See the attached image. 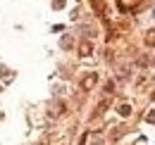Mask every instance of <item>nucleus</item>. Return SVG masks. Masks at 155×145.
<instances>
[{
	"label": "nucleus",
	"mask_w": 155,
	"mask_h": 145,
	"mask_svg": "<svg viewBox=\"0 0 155 145\" xmlns=\"http://www.w3.org/2000/svg\"><path fill=\"white\" fill-rule=\"evenodd\" d=\"M93 53V45L86 40V43H81V48H79V55H84V57H88V55Z\"/></svg>",
	"instance_id": "obj_1"
},
{
	"label": "nucleus",
	"mask_w": 155,
	"mask_h": 145,
	"mask_svg": "<svg viewBox=\"0 0 155 145\" xmlns=\"http://www.w3.org/2000/svg\"><path fill=\"white\" fill-rule=\"evenodd\" d=\"M91 5L96 7V12H105V2L103 0H91Z\"/></svg>",
	"instance_id": "obj_2"
},
{
	"label": "nucleus",
	"mask_w": 155,
	"mask_h": 145,
	"mask_svg": "<svg viewBox=\"0 0 155 145\" xmlns=\"http://www.w3.org/2000/svg\"><path fill=\"white\" fill-rule=\"evenodd\" d=\"M93 83H96V74H91V76H86V79H84V88H91Z\"/></svg>",
	"instance_id": "obj_3"
},
{
	"label": "nucleus",
	"mask_w": 155,
	"mask_h": 145,
	"mask_svg": "<svg viewBox=\"0 0 155 145\" xmlns=\"http://www.w3.org/2000/svg\"><path fill=\"white\" fill-rule=\"evenodd\" d=\"M146 43H148V45H155V29H150V31L146 34Z\"/></svg>",
	"instance_id": "obj_4"
},
{
	"label": "nucleus",
	"mask_w": 155,
	"mask_h": 145,
	"mask_svg": "<svg viewBox=\"0 0 155 145\" xmlns=\"http://www.w3.org/2000/svg\"><path fill=\"white\" fill-rule=\"evenodd\" d=\"M119 114H122V117H129V114H131V107H129V105H119Z\"/></svg>",
	"instance_id": "obj_5"
},
{
	"label": "nucleus",
	"mask_w": 155,
	"mask_h": 145,
	"mask_svg": "<svg viewBox=\"0 0 155 145\" xmlns=\"http://www.w3.org/2000/svg\"><path fill=\"white\" fill-rule=\"evenodd\" d=\"M148 121H150V124H155V114H148Z\"/></svg>",
	"instance_id": "obj_6"
}]
</instances>
